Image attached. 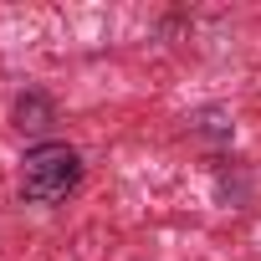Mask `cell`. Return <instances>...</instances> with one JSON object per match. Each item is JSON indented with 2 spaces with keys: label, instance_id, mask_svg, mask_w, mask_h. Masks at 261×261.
<instances>
[{
  "label": "cell",
  "instance_id": "6da1fadb",
  "mask_svg": "<svg viewBox=\"0 0 261 261\" xmlns=\"http://www.w3.org/2000/svg\"><path fill=\"white\" fill-rule=\"evenodd\" d=\"M82 185V154L72 144H36L21 159V200L26 205H62L72 190Z\"/></svg>",
  "mask_w": 261,
  "mask_h": 261
},
{
  "label": "cell",
  "instance_id": "7a4b0ae2",
  "mask_svg": "<svg viewBox=\"0 0 261 261\" xmlns=\"http://www.w3.org/2000/svg\"><path fill=\"white\" fill-rule=\"evenodd\" d=\"M11 118H16L21 134H46V128L57 123V108H51V97H46V92H21Z\"/></svg>",
  "mask_w": 261,
  "mask_h": 261
}]
</instances>
